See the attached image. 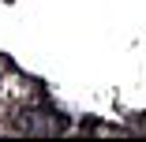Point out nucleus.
Masks as SVG:
<instances>
[{"instance_id":"nucleus-1","label":"nucleus","mask_w":146,"mask_h":142,"mask_svg":"<svg viewBox=\"0 0 146 142\" xmlns=\"http://www.w3.org/2000/svg\"><path fill=\"white\" fill-rule=\"evenodd\" d=\"M4 127L8 131H45V120H41V112H34V108H15L11 116L4 120Z\"/></svg>"}]
</instances>
